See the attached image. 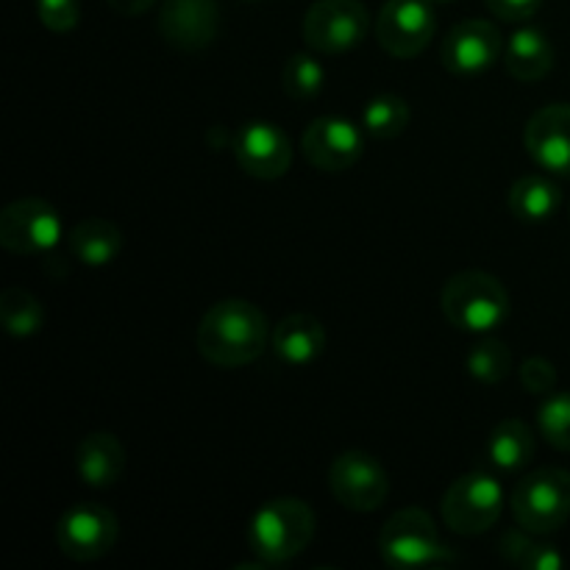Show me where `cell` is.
<instances>
[{
  "label": "cell",
  "instance_id": "30",
  "mask_svg": "<svg viewBox=\"0 0 570 570\" xmlns=\"http://www.w3.org/2000/svg\"><path fill=\"white\" fill-rule=\"evenodd\" d=\"M521 384L532 395H549L557 387V367L543 356H529L521 365Z\"/></svg>",
  "mask_w": 570,
  "mask_h": 570
},
{
  "label": "cell",
  "instance_id": "4",
  "mask_svg": "<svg viewBox=\"0 0 570 570\" xmlns=\"http://www.w3.org/2000/svg\"><path fill=\"white\" fill-rule=\"evenodd\" d=\"M379 551L390 568L417 570L438 568L456 562L451 546L443 543L434 518L421 507H406L399 510L379 534Z\"/></svg>",
  "mask_w": 570,
  "mask_h": 570
},
{
  "label": "cell",
  "instance_id": "5",
  "mask_svg": "<svg viewBox=\"0 0 570 570\" xmlns=\"http://www.w3.org/2000/svg\"><path fill=\"white\" fill-rule=\"evenodd\" d=\"M512 515L532 534H551L570 518V471L538 468L512 490Z\"/></svg>",
  "mask_w": 570,
  "mask_h": 570
},
{
  "label": "cell",
  "instance_id": "13",
  "mask_svg": "<svg viewBox=\"0 0 570 570\" xmlns=\"http://www.w3.org/2000/svg\"><path fill=\"white\" fill-rule=\"evenodd\" d=\"M301 148L309 165L323 173H343L362 159L365 139L345 117H317L306 126Z\"/></svg>",
  "mask_w": 570,
  "mask_h": 570
},
{
  "label": "cell",
  "instance_id": "32",
  "mask_svg": "<svg viewBox=\"0 0 570 570\" xmlns=\"http://www.w3.org/2000/svg\"><path fill=\"white\" fill-rule=\"evenodd\" d=\"M106 3H109L115 11H120V14L139 17V14H145V11H148L156 0H106Z\"/></svg>",
  "mask_w": 570,
  "mask_h": 570
},
{
  "label": "cell",
  "instance_id": "14",
  "mask_svg": "<svg viewBox=\"0 0 570 570\" xmlns=\"http://www.w3.org/2000/svg\"><path fill=\"white\" fill-rule=\"evenodd\" d=\"M234 156L250 178L276 181L293 165V145H289V137L282 126L254 120L239 128L237 137H234Z\"/></svg>",
  "mask_w": 570,
  "mask_h": 570
},
{
  "label": "cell",
  "instance_id": "26",
  "mask_svg": "<svg viewBox=\"0 0 570 570\" xmlns=\"http://www.w3.org/2000/svg\"><path fill=\"white\" fill-rule=\"evenodd\" d=\"M532 532L521 527V532H507L501 540V557L507 562H515V566L527 570H560L562 557L554 546L538 543V540L529 538Z\"/></svg>",
  "mask_w": 570,
  "mask_h": 570
},
{
  "label": "cell",
  "instance_id": "12",
  "mask_svg": "<svg viewBox=\"0 0 570 570\" xmlns=\"http://www.w3.org/2000/svg\"><path fill=\"white\" fill-rule=\"evenodd\" d=\"M501 50L504 39L499 26L490 20H462L449 31L440 56L445 70L460 78H473L488 72L501 59Z\"/></svg>",
  "mask_w": 570,
  "mask_h": 570
},
{
  "label": "cell",
  "instance_id": "1",
  "mask_svg": "<svg viewBox=\"0 0 570 570\" xmlns=\"http://www.w3.org/2000/svg\"><path fill=\"white\" fill-rule=\"evenodd\" d=\"M271 337V323L259 306L243 298H226L200 317L195 345L212 365L243 367L265 354Z\"/></svg>",
  "mask_w": 570,
  "mask_h": 570
},
{
  "label": "cell",
  "instance_id": "15",
  "mask_svg": "<svg viewBox=\"0 0 570 570\" xmlns=\"http://www.w3.org/2000/svg\"><path fill=\"white\" fill-rule=\"evenodd\" d=\"M523 145L540 170L570 176V104H551L534 111L523 131Z\"/></svg>",
  "mask_w": 570,
  "mask_h": 570
},
{
  "label": "cell",
  "instance_id": "3",
  "mask_svg": "<svg viewBox=\"0 0 570 570\" xmlns=\"http://www.w3.org/2000/svg\"><path fill=\"white\" fill-rule=\"evenodd\" d=\"M440 306L451 326L460 332L488 334L504 326L512 301L504 284L484 271H462L445 282Z\"/></svg>",
  "mask_w": 570,
  "mask_h": 570
},
{
  "label": "cell",
  "instance_id": "25",
  "mask_svg": "<svg viewBox=\"0 0 570 570\" xmlns=\"http://www.w3.org/2000/svg\"><path fill=\"white\" fill-rule=\"evenodd\" d=\"M465 367L476 382L499 384L510 376L512 367H515V360H512V351L501 340L484 337L468 351Z\"/></svg>",
  "mask_w": 570,
  "mask_h": 570
},
{
  "label": "cell",
  "instance_id": "7",
  "mask_svg": "<svg viewBox=\"0 0 570 570\" xmlns=\"http://www.w3.org/2000/svg\"><path fill=\"white\" fill-rule=\"evenodd\" d=\"M371 31V11L362 0H317L304 17V42L317 53H348Z\"/></svg>",
  "mask_w": 570,
  "mask_h": 570
},
{
  "label": "cell",
  "instance_id": "31",
  "mask_svg": "<svg viewBox=\"0 0 570 570\" xmlns=\"http://www.w3.org/2000/svg\"><path fill=\"white\" fill-rule=\"evenodd\" d=\"M484 3H488V9L493 11L499 20L527 22L529 17L538 14V9L543 0H484Z\"/></svg>",
  "mask_w": 570,
  "mask_h": 570
},
{
  "label": "cell",
  "instance_id": "21",
  "mask_svg": "<svg viewBox=\"0 0 570 570\" xmlns=\"http://www.w3.org/2000/svg\"><path fill=\"white\" fill-rule=\"evenodd\" d=\"M538 440L534 432L518 417H507L490 432L488 438V460L490 465L504 473H518L534 460Z\"/></svg>",
  "mask_w": 570,
  "mask_h": 570
},
{
  "label": "cell",
  "instance_id": "24",
  "mask_svg": "<svg viewBox=\"0 0 570 570\" xmlns=\"http://www.w3.org/2000/svg\"><path fill=\"white\" fill-rule=\"evenodd\" d=\"M410 126V104L401 95H376L362 109V128L373 139H395Z\"/></svg>",
  "mask_w": 570,
  "mask_h": 570
},
{
  "label": "cell",
  "instance_id": "19",
  "mask_svg": "<svg viewBox=\"0 0 570 570\" xmlns=\"http://www.w3.org/2000/svg\"><path fill=\"white\" fill-rule=\"evenodd\" d=\"M504 67L512 78L523 83L540 81L554 67V45L540 28H521L512 33L504 50Z\"/></svg>",
  "mask_w": 570,
  "mask_h": 570
},
{
  "label": "cell",
  "instance_id": "22",
  "mask_svg": "<svg viewBox=\"0 0 570 570\" xmlns=\"http://www.w3.org/2000/svg\"><path fill=\"white\" fill-rule=\"evenodd\" d=\"M510 209L523 223H543L560 209L562 193L551 178L529 173L510 187Z\"/></svg>",
  "mask_w": 570,
  "mask_h": 570
},
{
  "label": "cell",
  "instance_id": "17",
  "mask_svg": "<svg viewBox=\"0 0 570 570\" xmlns=\"http://www.w3.org/2000/svg\"><path fill=\"white\" fill-rule=\"evenodd\" d=\"M76 471L89 488H111L126 471V449L111 432L87 434L76 449Z\"/></svg>",
  "mask_w": 570,
  "mask_h": 570
},
{
  "label": "cell",
  "instance_id": "10",
  "mask_svg": "<svg viewBox=\"0 0 570 570\" xmlns=\"http://www.w3.org/2000/svg\"><path fill=\"white\" fill-rule=\"evenodd\" d=\"M332 495L351 512H376L390 495V476L376 456L343 451L328 468Z\"/></svg>",
  "mask_w": 570,
  "mask_h": 570
},
{
  "label": "cell",
  "instance_id": "27",
  "mask_svg": "<svg viewBox=\"0 0 570 570\" xmlns=\"http://www.w3.org/2000/svg\"><path fill=\"white\" fill-rule=\"evenodd\" d=\"M284 92L295 100H312L321 95L323 83H326V70L321 61L309 53L289 56L287 65L282 70Z\"/></svg>",
  "mask_w": 570,
  "mask_h": 570
},
{
  "label": "cell",
  "instance_id": "33",
  "mask_svg": "<svg viewBox=\"0 0 570 570\" xmlns=\"http://www.w3.org/2000/svg\"><path fill=\"white\" fill-rule=\"evenodd\" d=\"M434 6H449V3H456V0H432Z\"/></svg>",
  "mask_w": 570,
  "mask_h": 570
},
{
  "label": "cell",
  "instance_id": "6",
  "mask_svg": "<svg viewBox=\"0 0 570 570\" xmlns=\"http://www.w3.org/2000/svg\"><path fill=\"white\" fill-rule=\"evenodd\" d=\"M445 527L462 538H476L493 529L504 512V488L495 476L482 471L462 473L443 495Z\"/></svg>",
  "mask_w": 570,
  "mask_h": 570
},
{
  "label": "cell",
  "instance_id": "2",
  "mask_svg": "<svg viewBox=\"0 0 570 570\" xmlns=\"http://www.w3.org/2000/svg\"><path fill=\"white\" fill-rule=\"evenodd\" d=\"M315 538V512L306 501L284 495L256 510L248 523V549L267 568L284 566L304 554Z\"/></svg>",
  "mask_w": 570,
  "mask_h": 570
},
{
  "label": "cell",
  "instance_id": "20",
  "mask_svg": "<svg viewBox=\"0 0 570 570\" xmlns=\"http://www.w3.org/2000/svg\"><path fill=\"white\" fill-rule=\"evenodd\" d=\"M67 248H70L72 259H78L81 265H111L122 250V232L106 217H87L72 226Z\"/></svg>",
  "mask_w": 570,
  "mask_h": 570
},
{
  "label": "cell",
  "instance_id": "28",
  "mask_svg": "<svg viewBox=\"0 0 570 570\" xmlns=\"http://www.w3.org/2000/svg\"><path fill=\"white\" fill-rule=\"evenodd\" d=\"M538 426L546 443L560 451H570V390L546 395L538 412Z\"/></svg>",
  "mask_w": 570,
  "mask_h": 570
},
{
  "label": "cell",
  "instance_id": "16",
  "mask_svg": "<svg viewBox=\"0 0 570 570\" xmlns=\"http://www.w3.org/2000/svg\"><path fill=\"white\" fill-rule=\"evenodd\" d=\"M220 11L215 0H165L159 11V31L167 45L195 53L215 42Z\"/></svg>",
  "mask_w": 570,
  "mask_h": 570
},
{
  "label": "cell",
  "instance_id": "23",
  "mask_svg": "<svg viewBox=\"0 0 570 570\" xmlns=\"http://www.w3.org/2000/svg\"><path fill=\"white\" fill-rule=\"evenodd\" d=\"M0 323L11 337H33L45 326V309L28 289L9 287L0 293Z\"/></svg>",
  "mask_w": 570,
  "mask_h": 570
},
{
  "label": "cell",
  "instance_id": "9",
  "mask_svg": "<svg viewBox=\"0 0 570 570\" xmlns=\"http://www.w3.org/2000/svg\"><path fill=\"white\" fill-rule=\"evenodd\" d=\"M120 523L104 504H72L56 523V543L72 562H98L115 549Z\"/></svg>",
  "mask_w": 570,
  "mask_h": 570
},
{
  "label": "cell",
  "instance_id": "18",
  "mask_svg": "<svg viewBox=\"0 0 570 570\" xmlns=\"http://www.w3.org/2000/svg\"><path fill=\"white\" fill-rule=\"evenodd\" d=\"M271 345L282 362L304 367L326 351V328L317 317L306 315V312H295V315H287L273 328Z\"/></svg>",
  "mask_w": 570,
  "mask_h": 570
},
{
  "label": "cell",
  "instance_id": "8",
  "mask_svg": "<svg viewBox=\"0 0 570 570\" xmlns=\"http://www.w3.org/2000/svg\"><path fill=\"white\" fill-rule=\"evenodd\" d=\"M61 243V217L48 200L20 198L0 212V245L17 256H48Z\"/></svg>",
  "mask_w": 570,
  "mask_h": 570
},
{
  "label": "cell",
  "instance_id": "11",
  "mask_svg": "<svg viewBox=\"0 0 570 570\" xmlns=\"http://www.w3.org/2000/svg\"><path fill=\"white\" fill-rule=\"evenodd\" d=\"M438 14L432 0H387L379 11L376 39L393 59H415L432 42Z\"/></svg>",
  "mask_w": 570,
  "mask_h": 570
},
{
  "label": "cell",
  "instance_id": "29",
  "mask_svg": "<svg viewBox=\"0 0 570 570\" xmlns=\"http://www.w3.org/2000/svg\"><path fill=\"white\" fill-rule=\"evenodd\" d=\"M37 14L48 31L67 33L81 20V3L78 0H37Z\"/></svg>",
  "mask_w": 570,
  "mask_h": 570
}]
</instances>
